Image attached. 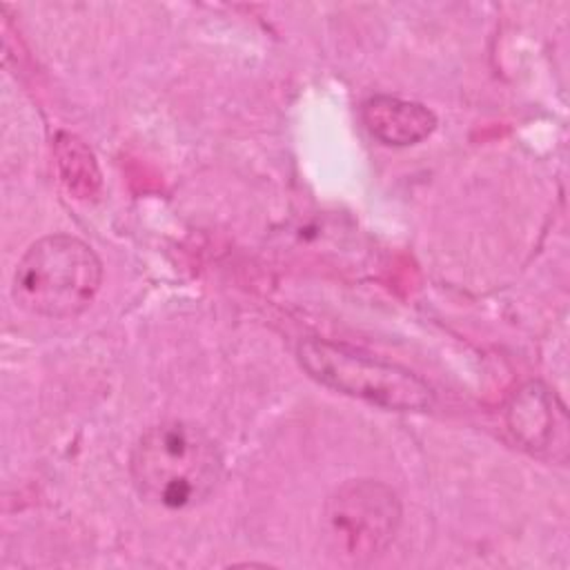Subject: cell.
<instances>
[{"label": "cell", "mask_w": 570, "mask_h": 570, "mask_svg": "<svg viewBox=\"0 0 570 570\" xmlns=\"http://www.w3.org/2000/svg\"><path fill=\"white\" fill-rule=\"evenodd\" d=\"M136 492L167 510L205 501L218 485L223 459L216 443L194 423L163 421L142 432L129 456Z\"/></svg>", "instance_id": "6da1fadb"}, {"label": "cell", "mask_w": 570, "mask_h": 570, "mask_svg": "<svg viewBox=\"0 0 570 570\" xmlns=\"http://www.w3.org/2000/svg\"><path fill=\"white\" fill-rule=\"evenodd\" d=\"M102 283V263L96 252L69 234L36 240L13 272L11 296L29 314L73 318L96 298Z\"/></svg>", "instance_id": "7a4b0ae2"}, {"label": "cell", "mask_w": 570, "mask_h": 570, "mask_svg": "<svg viewBox=\"0 0 570 570\" xmlns=\"http://www.w3.org/2000/svg\"><path fill=\"white\" fill-rule=\"evenodd\" d=\"M296 356L301 367L321 385L383 410L423 412L434 405V392L421 376L352 345L303 338Z\"/></svg>", "instance_id": "3957f363"}, {"label": "cell", "mask_w": 570, "mask_h": 570, "mask_svg": "<svg viewBox=\"0 0 570 570\" xmlns=\"http://www.w3.org/2000/svg\"><path fill=\"white\" fill-rule=\"evenodd\" d=\"M325 517L341 554L365 561L383 552L394 539L401 503L387 485L358 479L341 485L330 497Z\"/></svg>", "instance_id": "277c9868"}, {"label": "cell", "mask_w": 570, "mask_h": 570, "mask_svg": "<svg viewBox=\"0 0 570 570\" xmlns=\"http://www.w3.org/2000/svg\"><path fill=\"white\" fill-rule=\"evenodd\" d=\"M361 118L367 131L390 147L416 145L436 127V116L425 105L387 94L367 98L361 107Z\"/></svg>", "instance_id": "5b68a950"}, {"label": "cell", "mask_w": 570, "mask_h": 570, "mask_svg": "<svg viewBox=\"0 0 570 570\" xmlns=\"http://www.w3.org/2000/svg\"><path fill=\"white\" fill-rule=\"evenodd\" d=\"M508 423L525 448H546L554 439V396L541 383L523 385L512 399Z\"/></svg>", "instance_id": "8992f818"}, {"label": "cell", "mask_w": 570, "mask_h": 570, "mask_svg": "<svg viewBox=\"0 0 570 570\" xmlns=\"http://www.w3.org/2000/svg\"><path fill=\"white\" fill-rule=\"evenodd\" d=\"M56 167L62 185L73 198H94L100 189V169L91 149L73 134L60 131L53 142Z\"/></svg>", "instance_id": "52a82bcc"}]
</instances>
